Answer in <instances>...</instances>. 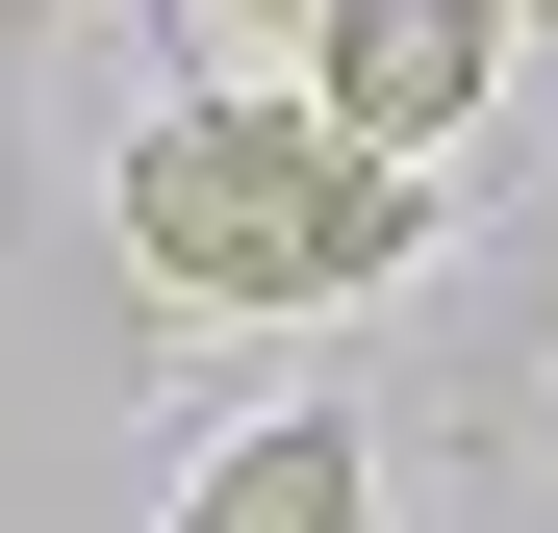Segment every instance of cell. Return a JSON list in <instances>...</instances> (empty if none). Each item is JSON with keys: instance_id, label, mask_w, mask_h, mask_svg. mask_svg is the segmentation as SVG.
Instances as JSON below:
<instances>
[{"instance_id": "obj_1", "label": "cell", "mask_w": 558, "mask_h": 533, "mask_svg": "<svg viewBox=\"0 0 558 533\" xmlns=\"http://www.w3.org/2000/svg\"><path fill=\"white\" fill-rule=\"evenodd\" d=\"M128 280L153 305H204V330H279V305H355V280H407V229H432V153H355L305 76H204V102H153L128 128Z\"/></svg>"}, {"instance_id": "obj_2", "label": "cell", "mask_w": 558, "mask_h": 533, "mask_svg": "<svg viewBox=\"0 0 558 533\" xmlns=\"http://www.w3.org/2000/svg\"><path fill=\"white\" fill-rule=\"evenodd\" d=\"M305 102L355 128V153H457L483 128V76H508V0H305Z\"/></svg>"}, {"instance_id": "obj_3", "label": "cell", "mask_w": 558, "mask_h": 533, "mask_svg": "<svg viewBox=\"0 0 558 533\" xmlns=\"http://www.w3.org/2000/svg\"><path fill=\"white\" fill-rule=\"evenodd\" d=\"M178 533H381V458H355V407H279V432H229V458L178 483Z\"/></svg>"}]
</instances>
